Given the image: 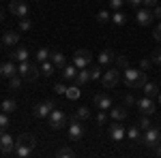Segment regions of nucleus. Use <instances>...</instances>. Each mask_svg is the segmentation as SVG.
<instances>
[{
	"instance_id": "f257e3e1",
	"label": "nucleus",
	"mask_w": 161,
	"mask_h": 158,
	"mask_svg": "<svg viewBox=\"0 0 161 158\" xmlns=\"http://www.w3.org/2000/svg\"><path fill=\"white\" fill-rule=\"evenodd\" d=\"M148 81V75L146 71H137V69H125V84L129 88H144Z\"/></svg>"
},
{
	"instance_id": "f03ea898",
	"label": "nucleus",
	"mask_w": 161,
	"mask_h": 158,
	"mask_svg": "<svg viewBox=\"0 0 161 158\" xmlns=\"http://www.w3.org/2000/svg\"><path fill=\"white\" fill-rule=\"evenodd\" d=\"M17 73L22 75V79L24 81H37V77L41 75V71H39L37 64H32V62H22L19 66H17Z\"/></svg>"
},
{
	"instance_id": "7ed1b4c3",
	"label": "nucleus",
	"mask_w": 161,
	"mask_h": 158,
	"mask_svg": "<svg viewBox=\"0 0 161 158\" xmlns=\"http://www.w3.org/2000/svg\"><path fill=\"white\" fill-rule=\"evenodd\" d=\"M47 126L52 130H60L67 126V115L62 113L60 109H52V113L47 115Z\"/></svg>"
},
{
	"instance_id": "20e7f679",
	"label": "nucleus",
	"mask_w": 161,
	"mask_h": 158,
	"mask_svg": "<svg viewBox=\"0 0 161 158\" xmlns=\"http://www.w3.org/2000/svg\"><path fill=\"white\" fill-rule=\"evenodd\" d=\"M146 147H157L161 143V133L159 128H155V126H150L144 130V141H142Z\"/></svg>"
},
{
	"instance_id": "39448f33",
	"label": "nucleus",
	"mask_w": 161,
	"mask_h": 158,
	"mask_svg": "<svg viewBox=\"0 0 161 158\" xmlns=\"http://www.w3.org/2000/svg\"><path fill=\"white\" fill-rule=\"evenodd\" d=\"M73 64L77 66V69H86V66H90L92 64V54L88 51V49H77L73 56Z\"/></svg>"
},
{
	"instance_id": "423d86ee",
	"label": "nucleus",
	"mask_w": 161,
	"mask_h": 158,
	"mask_svg": "<svg viewBox=\"0 0 161 158\" xmlns=\"http://www.w3.org/2000/svg\"><path fill=\"white\" fill-rule=\"evenodd\" d=\"M118 81H120V71H118V69H110V71H105V73L101 75L103 88H114Z\"/></svg>"
},
{
	"instance_id": "0eeeda50",
	"label": "nucleus",
	"mask_w": 161,
	"mask_h": 158,
	"mask_svg": "<svg viewBox=\"0 0 161 158\" xmlns=\"http://www.w3.org/2000/svg\"><path fill=\"white\" fill-rule=\"evenodd\" d=\"M52 109H56V105H54V100H45V103H39V105H35V109H32V115L35 118H47L52 113Z\"/></svg>"
},
{
	"instance_id": "6e6552de",
	"label": "nucleus",
	"mask_w": 161,
	"mask_h": 158,
	"mask_svg": "<svg viewBox=\"0 0 161 158\" xmlns=\"http://www.w3.org/2000/svg\"><path fill=\"white\" fill-rule=\"evenodd\" d=\"M0 152H2V154H13V152H15V139H13L7 130L0 133Z\"/></svg>"
},
{
	"instance_id": "1a4fd4ad",
	"label": "nucleus",
	"mask_w": 161,
	"mask_h": 158,
	"mask_svg": "<svg viewBox=\"0 0 161 158\" xmlns=\"http://www.w3.org/2000/svg\"><path fill=\"white\" fill-rule=\"evenodd\" d=\"M84 137V124H82V120H71V124H69V139L71 141H80Z\"/></svg>"
},
{
	"instance_id": "9d476101",
	"label": "nucleus",
	"mask_w": 161,
	"mask_h": 158,
	"mask_svg": "<svg viewBox=\"0 0 161 158\" xmlns=\"http://www.w3.org/2000/svg\"><path fill=\"white\" fill-rule=\"evenodd\" d=\"M125 135H127V128H125L118 120H114L110 124V137H112V141H123Z\"/></svg>"
},
{
	"instance_id": "9b49d317",
	"label": "nucleus",
	"mask_w": 161,
	"mask_h": 158,
	"mask_svg": "<svg viewBox=\"0 0 161 158\" xmlns=\"http://www.w3.org/2000/svg\"><path fill=\"white\" fill-rule=\"evenodd\" d=\"M9 11L13 15H17V17H26L28 15V4H26L24 0H11L9 2Z\"/></svg>"
},
{
	"instance_id": "f8f14e48",
	"label": "nucleus",
	"mask_w": 161,
	"mask_h": 158,
	"mask_svg": "<svg viewBox=\"0 0 161 158\" xmlns=\"http://www.w3.org/2000/svg\"><path fill=\"white\" fill-rule=\"evenodd\" d=\"M136 105H137V109H140V113H146V115L155 113V103H153L150 96H142L140 100H136Z\"/></svg>"
},
{
	"instance_id": "ddd939ff",
	"label": "nucleus",
	"mask_w": 161,
	"mask_h": 158,
	"mask_svg": "<svg viewBox=\"0 0 161 158\" xmlns=\"http://www.w3.org/2000/svg\"><path fill=\"white\" fill-rule=\"evenodd\" d=\"M136 17H137V24L148 26V24H153V17H155V15H153V11H150V9H146V7L142 9V7H140V9H137V13H136Z\"/></svg>"
},
{
	"instance_id": "4468645a",
	"label": "nucleus",
	"mask_w": 161,
	"mask_h": 158,
	"mask_svg": "<svg viewBox=\"0 0 161 158\" xmlns=\"http://www.w3.org/2000/svg\"><path fill=\"white\" fill-rule=\"evenodd\" d=\"M95 107L97 109H101V111H110V107H112V100H110V96L108 94H97L95 96Z\"/></svg>"
},
{
	"instance_id": "2eb2a0df",
	"label": "nucleus",
	"mask_w": 161,
	"mask_h": 158,
	"mask_svg": "<svg viewBox=\"0 0 161 158\" xmlns=\"http://www.w3.org/2000/svg\"><path fill=\"white\" fill-rule=\"evenodd\" d=\"M127 137L131 143H142L144 141V135H142V128L140 126H129L127 128Z\"/></svg>"
},
{
	"instance_id": "dca6fc26",
	"label": "nucleus",
	"mask_w": 161,
	"mask_h": 158,
	"mask_svg": "<svg viewBox=\"0 0 161 158\" xmlns=\"http://www.w3.org/2000/svg\"><path fill=\"white\" fill-rule=\"evenodd\" d=\"M17 145H28V147H35L37 145V137L32 133H22L19 137H17V141H15Z\"/></svg>"
},
{
	"instance_id": "f3484780",
	"label": "nucleus",
	"mask_w": 161,
	"mask_h": 158,
	"mask_svg": "<svg viewBox=\"0 0 161 158\" xmlns=\"http://www.w3.org/2000/svg\"><path fill=\"white\" fill-rule=\"evenodd\" d=\"M0 75H2V77H7V79L13 77V75H17V66L13 64V60L2 62V64H0Z\"/></svg>"
},
{
	"instance_id": "a211bd4d",
	"label": "nucleus",
	"mask_w": 161,
	"mask_h": 158,
	"mask_svg": "<svg viewBox=\"0 0 161 158\" xmlns=\"http://www.w3.org/2000/svg\"><path fill=\"white\" fill-rule=\"evenodd\" d=\"M2 45H9V47H13V45H17L19 43V34L17 32H13V30H7L4 34H2Z\"/></svg>"
},
{
	"instance_id": "6ab92c4d",
	"label": "nucleus",
	"mask_w": 161,
	"mask_h": 158,
	"mask_svg": "<svg viewBox=\"0 0 161 158\" xmlns=\"http://www.w3.org/2000/svg\"><path fill=\"white\" fill-rule=\"evenodd\" d=\"M90 79H92V77H90V71H88V69H80L73 81H75V85H86Z\"/></svg>"
},
{
	"instance_id": "aec40b11",
	"label": "nucleus",
	"mask_w": 161,
	"mask_h": 158,
	"mask_svg": "<svg viewBox=\"0 0 161 158\" xmlns=\"http://www.w3.org/2000/svg\"><path fill=\"white\" fill-rule=\"evenodd\" d=\"M110 118L123 122L125 118H127V107H125V105H120V107H110Z\"/></svg>"
},
{
	"instance_id": "412c9836",
	"label": "nucleus",
	"mask_w": 161,
	"mask_h": 158,
	"mask_svg": "<svg viewBox=\"0 0 161 158\" xmlns=\"http://www.w3.org/2000/svg\"><path fill=\"white\" fill-rule=\"evenodd\" d=\"M114 60H116V54H114L112 49H103V51L99 54V64L101 66H108V64L114 62Z\"/></svg>"
},
{
	"instance_id": "4be33fe9",
	"label": "nucleus",
	"mask_w": 161,
	"mask_h": 158,
	"mask_svg": "<svg viewBox=\"0 0 161 158\" xmlns=\"http://www.w3.org/2000/svg\"><path fill=\"white\" fill-rule=\"evenodd\" d=\"M9 58H11V60L26 62V60H28V49H26V47H17V49L11 54V56H9Z\"/></svg>"
},
{
	"instance_id": "5701e85b",
	"label": "nucleus",
	"mask_w": 161,
	"mask_h": 158,
	"mask_svg": "<svg viewBox=\"0 0 161 158\" xmlns=\"http://www.w3.org/2000/svg\"><path fill=\"white\" fill-rule=\"evenodd\" d=\"M77 66L75 64H67L64 69H62V79H75V75H77Z\"/></svg>"
},
{
	"instance_id": "b1692460",
	"label": "nucleus",
	"mask_w": 161,
	"mask_h": 158,
	"mask_svg": "<svg viewBox=\"0 0 161 158\" xmlns=\"http://www.w3.org/2000/svg\"><path fill=\"white\" fill-rule=\"evenodd\" d=\"M50 60L56 64V69H64V66H67V58H64L62 54H58V51H56V54H50Z\"/></svg>"
},
{
	"instance_id": "393cba45",
	"label": "nucleus",
	"mask_w": 161,
	"mask_h": 158,
	"mask_svg": "<svg viewBox=\"0 0 161 158\" xmlns=\"http://www.w3.org/2000/svg\"><path fill=\"white\" fill-rule=\"evenodd\" d=\"M142 90H144V96H150V98H155L157 94H159V85L157 84H148V81H146V85H144Z\"/></svg>"
},
{
	"instance_id": "a878e982",
	"label": "nucleus",
	"mask_w": 161,
	"mask_h": 158,
	"mask_svg": "<svg viewBox=\"0 0 161 158\" xmlns=\"http://www.w3.org/2000/svg\"><path fill=\"white\" fill-rule=\"evenodd\" d=\"M0 109L4 111V113H13V111L17 109V103H15L13 98H4V100H2V105H0Z\"/></svg>"
},
{
	"instance_id": "bb28decb",
	"label": "nucleus",
	"mask_w": 161,
	"mask_h": 158,
	"mask_svg": "<svg viewBox=\"0 0 161 158\" xmlns=\"http://www.w3.org/2000/svg\"><path fill=\"white\" fill-rule=\"evenodd\" d=\"M73 118L75 120H88V118H90V109H88V107H77V109H75V113H73Z\"/></svg>"
},
{
	"instance_id": "cd10ccee",
	"label": "nucleus",
	"mask_w": 161,
	"mask_h": 158,
	"mask_svg": "<svg viewBox=\"0 0 161 158\" xmlns=\"http://www.w3.org/2000/svg\"><path fill=\"white\" fill-rule=\"evenodd\" d=\"M54 69H56V64H54V62H41V75H43V77H50L52 73H54Z\"/></svg>"
},
{
	"instance_id": "c85d7f7f",
	"label": "nucleus",
	"mask_w": 161,
	"mask_h": 158,
	"mask_svg": "<svg viewBox=\"0 0 161 158\" xmlns=\"http://www.w3.org/2000/svg\"><path fill=\"white\" fill-rule=\"evenodd\" d=\"M15 154H17V156H22V158H28L30 154H32V147H28V145H17V143H15Z\"/></svg>"
},
{
	"instance_id": "c756f323",
	"label": "nucleus",
	"mask_w": 161,
	"mask_h": 158,
	"mask_svg": "<svg viewBox=\"0 0 161 158\" xmlns=\"http://www.w3.org/2000/svg\"><path fill=\"white\" fill-rule=\"evenodd\" d=\"M22 75L17 73V75H13V77H9V85H11V90H19V85H22Z\"/></svg>"
},
{
	"instance_id": "7c9ffc66",
	"label": "nucleus",
	"mask_w": 161,
	"mask_h": 158,
	"mask_svg": "<svg viewBox=\"0 0 161 158\" xmlns=\"http://www.w3.org/2000/svg\"><path fill=\"white\" fill-rule=\"evenodd\" d=\"M56 156H58V158H73V156H75V152L71 150V147H58Z\"/></svg>"
},
{
	"instance_id": "2f4dec72",
	"label": "nucleus",
	"mask_w": 161,
	"mask_h": 158,
	"mask_svg": "<svg viewBox=\"0 0 161 158\" xmlns=\"http://www.w3.org/2000/svg\"><path fill=\"white\" fill-rule=\"evenodd\" d=\"M64 96L71 98V100L80 98V85H71V88H67V94H64Z\"/></svg>"
},
{
	"instance_id": "473e14b6",
	"label": "nucleus",
	"mask_w": 161,
	"mask_h": 158,
	"mask_svg": "<svg viewBox=\"0 0 161 158\" xmlns=\"http://www.w3.org/2000/svg\"><path fill=\"white\" fill-rule=\"evenodd\" d=\"M125 22H127V17H125L120 11H116L114 15H112V24H114V26H123Z\"/></svg>"
},
{
	"instance_id": "72a5a7b5",
	"label": "nucleus",
	"mask_w": 161,
	"mask_h": 158,
	"mask_svg": "<svg viewBox=\"0 0 161 158\" xmlns=\"http://www.w3.org/2000/svg\"><path fill=\"white\" fill-rule=\"evenodd\" d=\"M17 26H19V30H22V32H28V30H30V26H32V22H30L28 17H19Z\"/></svg>"
},
{
	"instance_id": "f704fd0d",
	"label": "nucleus",
	"mask_w": 161,
	"mask_h": 158,
	"mask_svg": "<svg viewBox=\"0 0 161 158\" xmlns=\"http://www.w3.org/2000/svg\"><path fill=\"white\" fill-rule=\"evenodd\" d=\"M137 126L142 128V130H146V128H150L153 124H150V120H148V115L146 113H142V118H140V122H137Z\"/></svg>"
},
{
	"instance_id": "c9c22d12",
	"label": "nucleus",
	"mask_w": 161,
	"mask_h": 158,
	"mask_svg": "<svg viewBox=\"0 0 161 158\" xmlns=\"http://www.w3.org/2000/svg\"><path fill=\"white\" fill-rule=\"evenodd\" d=\"M37 60H39V62H45V60H50V49L41 47V49L37 51Z\"/></svg>"
},
{
	"instance_id": "e433bc0d",
	"label": "nucleus",
	"mask_w": 161,
	"mask_h": 158,
	"mask_svg": "<svg viewBox=\"0 0 161 158\" xmlns=\"http://www.w3.org/2000/svg\"><path fill=\"white\" fill-rule=\"evenodd\" d=\"M7 126H9V113H0V133H4L7 130Z\"/></svg>"
},
{
	"instance_id": "4c0bfd02",
	"label": "nucleus",
	"mask_w": 161,
	"mask_h": 158,
	"mask_svg": "<svg viewBox=\"0 0 161 158\" xmlns=\"http://www.w3.org/2000/svg\"><path fill=\"white\" fill-rule=\"evenodd\" d=\"M90 71V77L92 79H101V64L97 62V64H92V69H88Z\"/></svg>"
},
{
	"instance_id": "58836bf2",
	"label": "nucleus",
	"mask_w": 161,
	"mask_h": 158,
	"mask_svg": "<svg viewBox=\"0 0 161 158\" xmlns=\"http://www.w3.org/2000/svg\"><path fill=\"white\" fill-rule=\"evenodd\" d=\"M116 64H118V69H129V58L127 56H116Z\"/></svg>"
},
{
	"instance_id": "ea45409f",
	"label": "nucleus",
	"mask_w": 161,
	"mask_h": 158,
	"mask_svg": "<svg viewBox=\"0 0 161 158\" xmlns=\"http://www.w3.org/2000/svg\"><path fill=\"white\" fill-rule=\"evenodd\" d=\"M97 22H99V24H108V22H110V11H99Z\"/></svg>"
},
{
	"instance_id": "a19ab883",
	"label": "nucleus",
	"mask_w": 161,
	"mask_h": 158,
	"mask_svg": "<svg viewBox=\"0 0 161 158\" xmlns=\"http://www.w3.org/2000/svg\"><path fill=\"white\" fill-rule=\"evenodd\" d=\"M150 60H153V64H161V47H157L155 51H153Z\"/></svg>"
},
{
	"instance_id": "79ce46f5",
	"label": "nucleus",
	"mask_w": 161,
	"mask_h": 158,
	"mask_svg": "<svg viewBox=\"0 0 161 158\" xmlns=\"http://www.w3.org/2000/svg\"><path fill=\"white\" fill-rule=\"evenodd\" d=\"M150 66H153V60H150V58H142V60H140V69H142V71H148Z\"/></svg>"
},
{
	"instance_id": "37998d69",
	"label": "nucleus",
	"mask_w": 161,
	"mask_h": 158,
	"mask_svg": "<svg viewBox=\"0 0 161 158\" xmlns=\"http://www.w3.org/2000/svg\"><path fill=\"white\" fill-rule=\"evenodd\" d=\"M123 105H125V107H131V105H136V98L131 96V94H125V96H123Z\"/></svg>"
},
{
	"instance_id": "c03bdc74",
	"label": "nucleus",
	"mask_w": 161,
	"mask_h": 158,
	"mask_svg": "<svg viewBox=\"0 0 161 158\" xmlns=\"http://www.w3.org/2000/svg\"><path fill=\"white\" fill-rule=\"evenodd\" d=\"M125 4V0H110V7L114 11H120V7Z\"/></svg>"
},
{
	"instance_id": "a18cd8bd",
	"label": "nucleus",
	"mask_w": 161,
	"mask_h": 158,
	"mask_svg": "<svg viewBox=\"0 0 161 158\" xmlns=\"http://www.w3.org/2000/svg\"><path fill=\"white\" fill-rule=\"evenodd\" d=\"M153 37H155V41H159V43H161V24L155 26V30H153Z\"/></svg>"
},
{
	"instance_id": "49530a36",
	"label": "nucleus",
	"mask_w": 161,
	"mask_h": 158,
	"mask_svg": "<svg viewBox=\"0 0 161 158\" xmlns=\"http://www.w3.org/2000/svg\"><path fill=\"white\" fill-rule=\"evenodd\" d=\"M54 90H56L58 94H67V85L62 84V81H60V84H56V85H54Z\"/></svg>"
},
{
	"instance_id": "de8ad7c7",
	"label": "nucleus",
	"mask_w": 161,
	"mask_h": 158,
	"mask_svg": "<svg viewBox=\"0 0 161 158\" xmlns=\"http://www.w3.org/2000/svg\"><path fill=\"white\" fill-rule=\"evenodd\" d=\"M105 122H108V113H105V111H101L99 115H97V124H101V126H103Z\"/></svg>"
},
{
	"instance_id": "09e8293b",
	"label": "nucleus",
	"mask_w": 161,
	"mask_h": 158,
	"mask_svg": "<svg viewBox=\"0 0 161 158\" xmlns=\"http://www.w3.org/2000/svg\"><path fill=\"white\" fill-rule=\"evenodd\" d=\"M142 4H144L146 9H153V7H157V4H159V0H142Z\"/></svg>"
},
{
	"instance_id": "8fccbe9b",
	"label": "nucleus",
	"mask_w": 161,
	"mask_h": 158,
	"mask_svg": "<svg viewBox=\"0 0 161 158\" xmlns=\"http://www.w3.org/2000/svg\"><path fill=\"white\" fill-rule=\"evenodd\" d=\"M125 2H127L129 7H133V9H140V7H142V0H125Z\"/></svg>"
},
{
	"instance_id": "3c124183",
	"label": "nucleus",
	"mask_w": 161,
	"mask_h": 158,
	"mask_svg": "<svg viewBox=\"0 0 161 158\" xmlns=\"http://www.w3.org/2000/svg\"><path fill=\"white\" fill-rule=\"evenodd\" d=\"M153 15L161 19V7H159V4H157V7H153Z\"/></svg>"
},
{
	"instance_id": "603ef678",
	"label": "nucleus",
	"mask_w": 161,
	"mask_h": 158,
	"mask_svg": "<svg viewBox=\"0 0 161 158\" xmlns=\"http://www.w3.org/2000/svg\"><path fill=\"white\" fill-rule=\"evenodd\" d=\"M157 156L161 158V143H159V145H157Z\"/></svg>"
},
{
	"instance_id": "864d4df0",
	"label": "nucleus",
	"mask_w": 161,
	"mask_h": 158,
	"mask_svg": "<svg viewBox=\"0 0 161 158\" xmlns=\"http://www.w3.org/2000/svg\"><path fill=\"white\" fill-rule=\"evenodd\" d=\"M2 19H4V13H2V11H0V22H2Z\"/></svg>"
},
{
	"instance_id": "5fc2aeb1",
	"label": "nucleus",
	"mask_w": 161,
	"mask_h": 158,
	"mask_svg": "<svg viewBox=\"0 0 161 158\" xmlns=\"http://www.w3.org/2000/svg\"><path fill=\"white\" fill-rule=\"evenodd\" d=\"M157 98H159V105H161V92H159V94H157Z\"/></svg>"
},
{
	"instance_id": "6e6d98bb",
	"label": "nucleus",
	"mask_w": 161,
	"mask_h": 158,
	"mask_svg": "<svg viewBox=\"0 0 161 158\" xmlns=\"http://www.w3.org/2000/svg\"><path fill=\"white\" fill-rule=\"evenodd\" d=\"M0 47H2V41H0Z\"/></svg>"
}]
</instances>
